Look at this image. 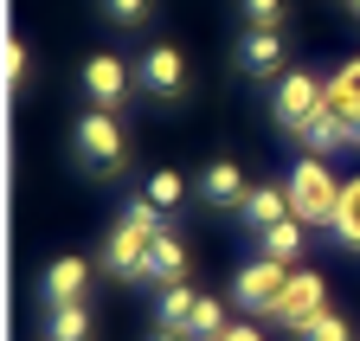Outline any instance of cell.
<instances>
[{
	"mask_svg": "<svg viewBox=\"0 0 360 341\" xmlns=\"http://www.w3.org/2000/svg\"><path fill=\"white\" fill-rule=\"evenodd\" d=\"M155 290H167V283H187V238H180L174 226H161V238H155V251H148V271H142Z\"/></svg>",
	"mask_w": 360,
	"mask_h": 341,
	"instance_id": "obj_11",
	"label": "cell"
},
{
	"mask_svg": "<svg viewBox=\"0 0 360 341\" xmlns=\"http://www.w3.org/2000/svg\"><path fill=\"white\" fill-rule=\"evenodd\" d=\"M20 77H26V46L13 39V46H7V84H13V91H20Z\"/></svg>",
	"mask_w": 360,
	"mask_h": 341,
	"instance_id": "obj_26",
	"label": "cell"
},
{
	"mask_svg": "<svg viewBox=\"0 0 360 341\" xmlns=\"http://www.w3.org/2000/svg\"><path fill=\"white\" fill-rule=\"evenodd\" d=\"M328 103L341 110V129H347V142L360 148V103H347V97H335V91H328Z\"/></svg>",
	"mask_w": 360,
	"mask_h": 341,
	"instance_id": "obj_25",
	"label": "cell"
},
{
	"mask_svg": "<svg viewBox=\"0 0 360 341\" xmlns=\"http://www.w3.org/2000/svg\"><path fill=\"white\" fill-rule=\"evenodd\" d=\"M97 322H90L84 303H65V309H45V341H90Z\"/></svg>",
	"mask_w": 360,
	"mask_h": 341,
	"instance_id": "obj_16",
	"label": "cell"
},
{
	"mask_svg": "<svg viewBox=\"0 0 360 341\" xmlns=\"http://www.w3.org/2000/svg\"><path fill=\"white\" fill-rule=\"evenodd\" d=\"M193 309H200V290H193V283H167V290H161V303H155L161 328H174V335H187V328H193Z\"/></svg>",
	"mask_w": 360,
	"mask_h": 341,
	"instance_id": "obj_14",
	"label": "cell"
},
{
	"mask_svg": "<svg viewBox=\"0 0 360 341\" xmlns=\"http://www.w3.org/2000/svg\"><path fill=\"white\" fill-rule=\"evenodd\" d=\"M219 341H264V335H257V328H251V322H232V328H225V335H219Z\"/></svg>",
	"mask_w": 360,
	"mask_h": 341,
	"instance_id": "obj_27",
	"label": "cell"
},
{
	"mask_svg": "<svg viewBox=\"0 0 360 341\" xmlns=\"http://www.w3.org/2000/svg\"><path fill=\"white\" fill-rule=\"evenodd\" d=\"M296 341H354V322H347V316H335V309H328V316H322V322H315V328H309V335H296Z\"/></svg>",
	"mask_w": 360,
	"mask_h": 341,
	"instance_id": "obj_22",
	"label": "cell"
},
{
	"mask_svg": "<svg viewBox=\"0 0 360 341\" xmlns=\"http://www.w3.org/2000/svg\"><path fill=\"white\" fill-rule=\"evenodd\" d=\"M322 316H328V283H322V271H290V283L277 296V309H270V322L290 328V335H309Z\"/></svg>",
	"mask_w": 360,
	"mask_h": 341,
	"instance_id": "obj_5",
	"label": "cell"
},
{
	"mask_svg": "<svg viewBox=\"0 0 360 341\" xmlns=\"http://www.w3.org/2000/svg\"><path fill=\"white\" fill-rule=\"evenodd\" d=\"M84 97H90V110H116L129 97V65L116 52H97L84 65Z\"/></svg>",
	"mask_w": 360,
	"mask_h": 341,
	"instance_id": "obj_9",
	"label": "cell"
},
{
	"mask_svg": "<svg viewBox=\"0 0 360 341\" xmlns=\"http://www.w3.org/2000/svg\"><path fill=\"white\" fill-rule=\"evenodd\" d=\"M238 7H245L251 26H277V20H283V0H238Z\"/></svg>",
	"mask_w": 360,
	"mask_h": 341,
	"instance_id": "obj_24",
	"label": "cell"
},
{
	"mask_svg": "<svg viewBox=\"0 0 360 341\" xmlns=\"http://www.w3.org/2000/svg\"><path fill=\"white\" fill-rule=\"evenodd\" d=\"M283 283H290V264H277V258H251V264L232 277V309H245V316H270V309H277V296H283Z\"/></svg>",
	"mask_w": 360,
	"mask_h": 341,
	"instance_id": "obj_6",
	"label": "cell"
},
{
	"mask_svg": "<svg viewBox=\"0 0 360 341\" xmlns=\"http://www.w3.org/2000/svg\"><path fill=\"white\" fill-rule=\"evenodd\" d=\"M238 212H245V226H251V232L283 226V219H290V187L264 181V187H251V193H245V206H238Z\"/></svg>",
	"mask_w": 360,
	"mask_h": 341,
	"instance_id": "obj_12",
	"label": "cell"
},
{
	"mask_svg": "<svg viewBox=\"0 0 360 341\" xmlns=\"http://www.w3.org/2000/svg\"><path fill=\"white\" fill-rule=\"evenodd\" d=\"M245 174H238V161H212L206 174H200V200L206 206H245Z\"/></svg>",
	"mask_w": 360,
	"mask_h": 341,
	"instance_id": "obj_13",
	"label": "cell"
},
{
	"mask_svg": "<svg viewBox=\"0 0 360 341\" xmlns=\"http://www.w3.org/2000/svg\"><path fill=\"white\" fill-rule=\"evenodd\" d=\"M290 212L302 226H335V206H341V181L328 174L322 161H296L290 167Z\"/></svg>",
	"mask_w": 360,
	"mask_h": 341,
	"instance_id": "obj_4",
	"label": "cell"
},
{
	"mask_svg": "<svg viewBox=\"0 0 360 341\" xmlns=\"http://www.w3.org/2000/svg\"><path fill=\"white\" fill-rule=\"evenodd\" d=\"M225 328V303H212V296H200V309H193V328H187V341H219Z\"/></svg>",
	"mask_w": 360,
	"mask_h": 341,
	"instance_id": "obj_20",
	"label": "cell"
},
{
	"mask_svg": "<svg viewBox=\"0 0 360 341\" xmlns=\"http://www.w3.org/2000/svg\"><path fill=\"white\" fill-rule=\"evenodd\" d=\"M335 245H347V251H360V174L341 187V206H335Z\"/></svg>",
	"mask_w": 360,
	"mask_h": 341,
	"instance_id": "obj_17",
	"label": "cell"
},
{
	"mask_svg": "<svg viewBox=\"0 0 360 341\" xmlns=\"http://www.w3.org/2000/svg\"><path fill=\"white\" fill-rule=\"evenodd\" d=\"M148 341H187V335H174V328H155V335H148Z\"/></svg>",
	"mask_w": 360,
	"mask_h": 341,
	"instance_id": "obj_28",
	"label": "cell"
},
{
	"mask_svg": "<svg viewBox=\"0 0 360 341\" xmlns=\"http://www.w3.org/2000/svg\"><path fill=\"white\" fill-rule=\"evenodd\" d=\"M71 148H77V167H90V174H116L122 155H129V136H122L116 110H84L71 122Z\"/></svg>",
	"mask_w": 360,
	"mask_h": 341,
	"instance_id": "obj_2",
	"label": "cell"
},
{
	"mask_svg": "<svg viewBox=\"0 0 360 341\" xmlns=\"http://www.w3.org/2000/svg\"><path fill=\"white\" fill-rule=\"evenodd\" d=\"M238 71L245 77H283V32L277 26H245V39H238Z\"/></svg>",
	"mask_w": 360,
	"mask_h": 341,
	"instance_id": "obj_8",
	"label": "cell"
},
{
	"mask_svg": "<svg viewBox=\"0 0 360 341\" xmlns=\"http://www.w3.org/2000/svg\"><path fill=\"white\" fill-rule=\"evenodd\" d=\"M341 142H347V129H341V110L328 103V110H322V116H315L309 129H302V148H309V155H335Z\"/></svg>",
	"mask_w": 360,
	"mask_h": 341,
	"instance_id": "obj_18",
	"label": "cell"
},
{
	"mask_svg": "<svg viewBox=\"0 0 360 341\" xmlns=\"http://www.w3.org/2000/svg\"><path fill=\"white\" fill-rule=\"evenodd\" d=\"M328 110V84L315 77V71H283L277 77V91H270V116H277V129L302 142V129L315 116Z\"/></svg>",
	"mask_w": 360,
	"mask_h": 341,
	"instance_id": "obj_3",
	"label": "cell"
},
{
	"mask_svg": "<svg viewBox=\"0 0 360 341\" xmlns=\"http://www.w3.org/2000/svg\"><path fill=\"white\" fill-rule=\"evenodd\" d=\"M302 238H309V226H302L296 212H290L283 226L257 232V258H277V264H290V258H302Z\"/></svg>",
	"mask_w": 360,
	"mask_h": 341,
	"instance_id": "obj_15",
	"label": "cell"
},
{
	"mask_svg": "<svg viewBox=\"0 0 360 341\" xmlns=\"http://www.w3.org/2000/svg\"><path fill=\"white\" fill-rule=\"evenodd\" d=\"M161 212H174L180 200H187V174H174V167H155V174H148V187H142Z\"/></svg>",
	"mask_w": 360,
	"mask_h": 341,
	"instance_id": "obj_19",
	"label": "cell"
},
{
	"mask_svg": "<svg viewBox=\"0 0 360 341\" xmlns=\"http://www.w3.org/2000/svg\"><path fill=\"white\" fill-rule=\"evenodd\" d=\"M328 91H335V97H347V103H360V58H347V65L328 77Z\"/></svg>",
	"mask_w": 360,
	"mask_h": 341,
	"instance_id": "obj_23",
	"label": "cell"
},
{
	"mask_svg": "<svg viewBox=\"0 0 360 341\" xmlns=\"http://www.w3.org/2000/svg\"><path fill=\"white\" fill-rule=\"evenodd\" d=\"M347 7H354V13H360V0H347Z\"/></svg>",
	"mask_w": 360,
	"mask_h": 341,
	"instance_id": "obj_29",
	"label": "cell"
},
{
	"mask_svg": "<svg viewBox=\"0 0 360 341\" xmlns=\"http://www.w3.org/2000/svg\"><path fill=\"white\" fill-rule=\"evenodd\" d=\"M135 84H142L148 97H161V103H180L187 97V58H180V46H148Z\"/></svg>",
	"mask_w": 360,
	"mask_h": 341,
	"instance_id": "obj_7",
	"label": "cell"
},
{
	"mask_svg": "<svg viewBox=\"0 0 360 341\" xmlns=\"http://www.w3.org/2000/svg\"><path fill=\"white\" fill-rule=\"evenodd\" d=\"M161 226H167V212L148 200V193H135L129 206H122V219L110 226V238H103V271L110 277H142L148 271V251H155V238H161Z\"/></svg>",
	"mask_w": 360,
	"mask_h": 341,
	"instance_id": "obj_1",
	"label": "cell"
},
{
	"mask_svg": "<svg viewBox=\"0 0 360 341\" xmlns=\"http://www.w3.org/2000/svg\"><path fill=\"white\" fill-rule=\"evenodd\" d=\"M103 13H110L116 26H142V20L155 13V0H103Z\"/></svg>",
	"mask_w": 360,
	"mask_h": 341,
	"instance_id": "obj_21",
	"label": "cell"
},
{
	"mask_svg": "<svg viewBox=\"0 0 360 341\" xmlns=\"http://www.w3.org/2000/svg\"><path fill=\"white\" fill-rule=\"evenodd\" d=\"M84 290H90V264L84 258H52L45 277H39V303L65 309V303H84Z\"/></svg>",
	"mask_w": 360,
	"mask_h": 341,
	"instance_id": "obj_10",
	"label": "cell"
}]
</instances>
